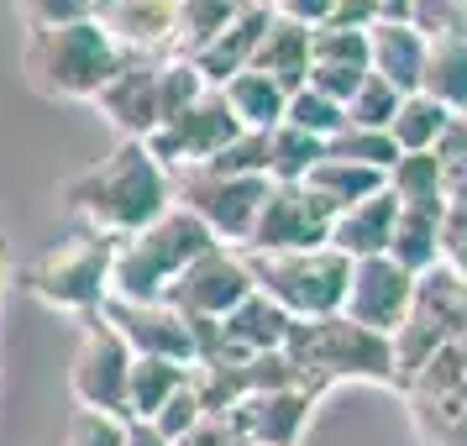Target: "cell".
<instances>
[{"instance_id": "cell-18", "label": "cell", "mask_w": 467, "mask_h": 446, "mask_svg": "<svg viewBox=\"0 0 467 446\" xmlns=\"http://www.w3.org/2000/svg\"><path fill=\"white\" fill-rule=\"evenodd\" d=\"M268 22H274V11H268V5H247V11H236L232 22L211 37V43L190 53V64L200 68V79L221 89L232 74L253 68V53H257V43H263Z\"/></svg>"}, {"instance_id": "cell-5", "label": "cell", "mask_w": 467, "mask_h": 446, "mask_svg": "<svg viewBox=\"0 0 467 446\" xmlns=\"http://www.w3.org/2000/svg\"><path fill=\"white\" fill-rule=\"evenodd\" d=\"M200 89L211 85L200 79V68L190 58H127V68L89 106L121 131V142H148L152 131L163 127L173 110L190 106Z\"/></svg>"}, {"instance_id": "cell-8", "label": "cell", "mask_w": 467, "mask_h": 446, "mask_svg": "<svg viewBox=\"0 0 467 446\" xmlns=\"http://www.w3.org/2000/svg\"><path fill=\"white\" fill-rule=\"evenodd\" d=\"M462 331H467V274H451L446 263H436L431 274L415 278L410 316L394 331V383L404 389L446 341H457Z\"/></svg>"}, {"instance_id": "cell-4", "label": "cell", "mask_w": 467, "mask_h": 446, "mask_svg": "<svg viewBox=\"0 0 467 446\" xmlns=\"http://www.w3.org/2000/svg\"><path fill=\"white\" fill-rule=\"evenodd\" d=\"M22 68L26 85L53 95V100H95L127 68V53L89 16V22H64V26H26Z\"/></svg>"}, {"instance_id": "cell-19", "label": "cell", "mask_w": 467, "mask_h": 446, "mask_svg": "<svg viewBox=\"0 0 467 446\" xmlns=\"http://www.w3.org/2000/svg\"><path fill=\"white\" fill-rule=\"evenodd\" d=\"M394 221H400V200L383 184L379 194H368L358 205L337 211V221H331V247L341 257H352V263L358 257H383L389 253V236H394Z\"/></svg>"}, {"instance_id": "cell-34", "label": "cell", "mask_w": 467, "mask_h": 446, "mask_svg": "<svg viewBox=\"0 0 467 446\" xmlns=\"http://www.w3.org/2000/svg\"><path fill=\"white\" fill-rule=\"evenodd\" d=\"M436 173H441V194L446 200H467V121L457 116L436 142Z\"/></svg>"}, {"instance_id": "cell-6", "label": "cell", "mask_w": 467, "mask_h": 446, "mask_svg": "<svg viewBox=\"0 0 467 446\" xmlns=\"http://www.w3.org/2000/svg\"><path fill=\"white\" fill-rule=\"evenodd\" d=\"M242 257H247L253 289L274 299L289 320L341 316L352 257H341L331 242L326 247H305V253H242Z\"/></svg>"}, {"instance_id": "cell-44", "label": "cell", "mask_w": 467, "mask_h": 446, "mask_svg": "<svg viewBox=\"0 0 467 446\" xmlns=\"http://www.w3.org/2000/svg\"><path fill=\"white\" fill-rule=\"evenodd\" d=\"M236 446H253V441H236Z\"/></svg>"}, {"instance_id": "cell-13", "label": "cell", "mask_w": 467, "mask_h": 446, "mask_svg": "<svg viewBox=\"0 0 467 446\" xmlns=\"http://www.w3.org/2000/svg\"><path fill=\"white\" fill-rule=\"evenodd\" d=\"M331 221L337 211L305 184H268V200L253 221V236L242 253H305V247H326L331 242Z\"/></svg>"}, {"instance_id": "cell-39", "label": "cell", "mask_w": 467, "mask_h": 446, "mask_svg": "<svg viewBox=\"0 0 467 446\" xmlns=\"http://www.w3.org/2000/svg\"><path fill=\"white\" fill-rule=\"evenodd\" d=\"M268 11H274L278 22H295V26H326L337 16V0H268Z\"/></svg>"}, {"instance_id": "cell-21", "label": "cell", "mask_w": 467, "mask_h": 446, "mask_svg": "<svg viewBox=\"0 0 467 446\" xmlns=\"http://www.w3.org/2000/svg\"><path fill=\"white\" fill-rule=\"evenodd\" d=\"M253 68L268 74L284 95L305 89V79H310V26H295V22H278L274 16L253 53Z\"/></svg>"}, {"instance_id": "cell-10", "label": "cell", "mask_w": 467, "mask_h": 446, "mask_svg": "<svg viewBox=\"0 0 467 446\" xmlns=\"http://www.w3.org/2000/svg\"><path fill=\"white\" fill-rule=\"evenodd\" d=\"M236 137H242V121L232 116L226 95L211 85V89H200L184 110H173L142 148H148L169 173H179V169H200V163H211L215 152L226 148V142H236Z\"/></svg>"}, {"instance_id": "cell-12", "label": "cell", "mask_w": 467, "mask_h": 446, "mask_svg": "<svg viewBox=\"0 0 467 446\" xmlns=\"http://www.w3.org/2000/svg\"><path fill=\"white\" fill-rule=\"evenodd\" d=\"M247 295H253L247 257L236 253V247H221V242H215L211 253H200L190 268L169 284L163 305H173L184 320L200 326V320H226Z\"/></svg>"}, {"instance_id": "cell-29", "label": "cell", "mask_w": 467, "mask_h": 446, "mask_svg": "<svg viewBox=\"0 0 467 446\" xmlns=\"http://www.w3.org/2000/svg\"><path fill=\"white\" fill-rule=\"evenodd\" d=\"M320 158H326V142L310 137V131L289 127V121H278V127L268 131V179H274V184H299Z\"/></svg>"}, {"instance_id": "cell-24", "label": "cell", "mask_w": 467, "mask_h": 446, "mask_svg": "<svg viewBox=\"0 0 467 446\" xmlns=\"http://www.w3.org/2000/svg\"><path fill=\"white\" fill-rule=\"evenodd\" d=\"M305 190H316L331 211H347V205H358V200H368V194H379L383 184H389V173L379 169H362V163H347V158H320L316 169L299 179Z\"/></svg>"}, {"instance_id": "cell-45", "label": "cell", "mask_w": 467, "mask_h": 446, "mask_svg": "<svg viewBox=\"0 0 467 446\" xmlns=\"http://www.w3.org/2000/svg\"><path fill=\"white\" fill-rule=\"evenodd\" d=\"M462 121H467V110H462Z\"/></svg>"}, {"instance_id": "cell-35", "label": "cell", "mask_w": 467, "mask_h": 446, "mask_svg": "<svg viewBox=\"0 0 467 446\" xmlns=\"http://www.w3.org/2000/svg\"><path fill=\"white\" fill-rule=\"evenodd\" d=\"M127 430H131V420H121V415H106V410H74L58 446H127Z\"/></svg>"}, {"instance_id": "cell-22", "label": "cell", "mask_w": 467, "mask_h": 446, "mask_svg": "<svg viewBox=\"0 0 467 446\" xmlns=\"http://www.w3.org/2000/svg\"><path fill=\"white\" fill-rule=\"evenodd\" d=\"M420 95H431V100L446 106L451 116L467 110V37H431V47H425Z\"/></svg>"}, {"instance_id": "cell-38", "label": "cell", "mask_w": 467, "mask_h": 446, "mask_svg": "<svg viewBox=\"0 0 467 446\" xmlns=\"http://www.w3.org/2000/svg\"><path fill=\"white\" fill-rule=\"evenodd\" d=\"M26 26H64V22H89L95 0H22Z\"/></svg>"}, {"instance_id": "cell-23", "label": "cell", "mask_w": 467, "mask_h": 446, "mask_svg": "<svg viewBox=\"0 0 467 446\" xmlns=\"http://www.w3.org/2000/svg\"><path fill=\"white\" fill-rule=\"evenodd\" d=\"M221 95H226L232 116L242 121V131H274L278 121H284V106H289V95H284L268 74H257V68L232 74V79L221 85Z\"/></svg>"}, {"instance_id": "cell-7", "label": "cell", "mask_w": 467, "mask_h": 446, "mask_svg": "<svg viewBox=\"0 0 467 446\" xmlns=\"http://www.w3.org/2000/svg\"><path fill=\"white\" fill-rule=\"evenodd\" d=\"M110 253H116V236H100L79 226L64 242H53L22 268V289L37 295L53 310L68 316H95L106 305V284H110Z\"/></svg>"}, {"instance_id": "cell-42", "label": "cell", "mask_w": 467, "mask_h": 446, "mask_svg": "<svg viewBox=\"0 0 467 446\" xmlns=\"http://www.w3.org/2000/svg\"><path fill=\"white\" fill-rule=\"evenodd\" d=\"M379 22H410V0H373Z\"/></svg>"}, {"instance_id": "cell-14", "label": "cell", "mask_w": 467, "mask_h": 446, "mask_svg": "<svg viewBox=\"0 0 467 446\" xmlns=\"http://www.w3.org/2000/svg\"><path fill=\"white\" fill-rule=\"evenodd\" d=\"M410 299H415V274H404L394 257H358L352 278H347L341 316L362 331H373V337L394 341V331L410 316Z\"/></svg>"}, {"instance_id": "cell-11", "label": "cell", "mask_w": 467, "mask_h": 446, "mask_svg": "<svg viewBox=\"0 0 467 446\" xmlns=\"http://www.w3.org/2000/svg\"><path fill=\"white\" fill-rule=\"evenodd\" d=\"M131 347L116 337L100 310L85 316V331H79V347H74V362H68V389L79 410H106V415H121L127 420V373H131Z\"/></svg>"}, {"instance_id": "cell-25", "label": "cell", "mask_w": 467, "mask_h": 446, "mask_svg": "<svg viewBox=\"0 0 467 446\" xmlns=\"http://www.w3.org/2000/svg\"><path fill=\"white\" fill-rule=\"evenodd\" d=\"M184 383H190V368H184V362L137 358L131 373H127V420H152Z\"/></svg>"}, {"instance_id": "cell-41", "label": "cell", "mask_w": 467, "mask_h": 446, "mask_svg": "<svg viewBox=\"0 0 467 446\" xmlns=\"http://www.w3.org/2000/svg\"><path fill=\"white\" fill-rule=\"evenodd\" d=\"M127 446H169L152 425H142V420H131V430H127Z\"/></svg>"}, {"instance_id": "cell-28", "label": "cell", "mask_w": 467, "mask_h": 446, "mask_svg": "<svg viewBox=\"0 0 467 446\" xmlns=\"http://www.w3.org/2000/svg\"><path fill=\"white\" fill-rule=\"evenodd\" d=\"M457 116L446 106H436L431 95H404L400 110H394V121H389V137H394V148L400 152H431L436 142H441V131L451 127Z\"/></svg>"}, {"instance_id": "cell-16", "label": "cell", "mask_w": 467, "mask_h": 446, "mask_svg": "<svg viewBox=\"0 0 467 446\" xmlns=\"http://www.w3.org/2000/svg\"><path fill=\"white\" fill-rule=\"evenodd\" d=\"M95 22L127 58H179V0H95Z\"/></svg>"}, {"instance_id": "cell-1", "label": "cell", "mask_w": 467, "mask_h": 446, "mask_svg": "<svg viewBox=\"0 0 467 446\" xmlns=\"http://www.w3.org/2000/svg\"><path fill=\"white\" fill-rule=\"evenodd\" d=\"M58 205L79 226L121 242V236L152 226L173 205V179L142 142H116L110 158L89 163L58 184Z\"/></svg>"}, {"instance_id": "cell-31", "label": "cell", "mask_w": 467, "mask_h": 446, "mask_svg": "<svg viewBox=\"0 0 467 446\" xmlns=\"http://www.w3.org/2000/svg\"><path fill=\"white\" fill-rule=\"evenodd\" d=\"M400 89L389 85V79H379V74H368L352 95H347V106H341V116H347V127H368V131H389V121H394V110H400Z\"/></svg>"}, {"instance_id": "cell-32", "label": "cell", "mask_w": 467, "mask_h": 446, "mask_svg": "<svg viewBox=\"0 0 467 446\" xmlns=\"http://www.w3.org/2000/svg\"><path fill=\"white\" fill-rule=\"evenodd\" d=\"M326 152H331V158H347V163H362V169H379V173H389L394 158H400V148H394L389 131H368V127H341L337 137L326 142Z\"/></svg>"}, {"instance_id": "cell-2", "label": "cell", "mask_w": 467, "mask_h": 446, "mask_svg": "<svg viewBox=\"0 0 467 446\" xmlns=\"http://www.w3.org/2000/svg\"><path fill=\"white\" fill-rule=\"evenodd\" d=\"M215 236L211 226L190 215L184 205H169L152 226L131 232L116 242L110 253V284L106 299H131V305H152V299L169 295V284L190 268L200 253H211Z\"/></svg>"}, {"instance_id": "cell-33", "label": "cell", "mask_w": 467, "mask_h": 446, "mask_svg": "<svg viewBox=\"0 0 467 446\" xmlns=\"http://www.w3.org/2000/svg\"><path fill=\"white\" fill-rule=\"evenodd\" d=\"M284 121H289V127H299V131H310V137H320V142H331V137L347 127V116H341L337 100H326V95H320V89H310V85L289 95Z\"/></svg>"}, {"instance_id": "cell-40", "label": "cell", "mask_w": 467, "mask_h": 446, "mask_svg": "<svg viewBox=\"0 0 467 446\" xmlns=\"http://www.w3.org/2000/svg\"><path fill=\"white\" fill-rule=\"evenodd\" d=\"M169 446H236V430H232V420H226V415H205L194 430H184V436H179V441H169Z\"/></svg>"}, {"instance_id": "cell-27", "label": "cell", "mask_w": 467, "mask_h": 446, "mask_svg": "<svg viewBox=\"0 0 467 446\" xmlns=\"http://www.w3.org/2000/svg\"><path fill=\"white\" fill-rule=\"evenodd\" d=\"M389 194L400 200V211H431L441 215V173H436V152H400L389 169Z\"/></svg>"}, {"instance_id": "cell-20", "label": "cell", "mask_w": 467, "mask_h": 446, "mask_svg": "<svg viewBox=\"0 0 467 446\" xmlns=\"http://www.w3.org/2000/svg\"><path fill=\"white\" fill-rule=\"evenodd\" d=\"M425 37L410 22H373L368 26V74H379L400 95H415L425 74Z\"/></svg>"}, {"instance_id": "cell-9", "label": "cell", "mask_w": 467, "mask_h": 446, "mask_svg": "<svg viewBox=\"0 0 467 446\" xmlns=\"http://www.w3.org/2000/svg\"><path fill=\"white\" fill-rule=\"evenodd\" d=\"M173 179V205H184L190 215H200L221 247H247L253 221L268 200L274 179H236V173H215V169H179Z\"/></svg>"}, {"instance_id": "cell-43", "label": "cell", "mask_w": 467, "mask_h": 446, "mask_svg": "<svg viewBox=\"0 0 467 446\" xmlns=\"http://www.w3.org/2000/svg\"><path fill=\"white\" fill-rule=\"evenodd\" d=\"M446 446H467V425H462V430H457V436H451Z\"/></svg>"}, {"instance_id": "cell-26", "label": "cell", "mask_w": 467, "mask_h": 446, "mask_svg": "<svg viewBox=\"0 0 467 446\" xmlns=\"http://www.w3.org/2000/svg\"><path fill=\"white\" fill-rule=\"evenodd\" d=\"M404 274H431L436 263H441V215L431 211H400V221H394V236H389V253Z\"/></svg>"}, {"instance_id": "cell-37", "label": "cell", "mask_w": 467, "mask_h": 446, "mask_svg": "<svg viewBox=\"0 0 467 446\" xmlns=\"http://www.w3.org/2000/svg\"><path fill=\"white\" fill-rule=\"evenodd\" d=\"M441 263L451 274H467V200L441 205Z\"/></svg>"}, {"instance_id": "cell-3", "label": "cell", "mask_w": 467, "mask_h": 446, "mask_svg": "<svg viewBox=\"0 0 467 446\" xmlns=\"http://www.w3.org/2000/svg\"><path fill=\"white\" fill-rule=\"evenodd\" d=\"M284 358H289L295 379L310 394H326V389H337L347 379L379 383V389H400L394 383V341L362 331L347 316L295 320V331L284 341Z\"/></svg>"}, {"instance_id": "cell-36", "label": "cell", "mask_w": 467, "mask_h": 446, "mask_svg": "<svg viewBox=\"0 0 467 446\" xmlns=\"http://www.w3.org/2000/svg\"><path fill=\"white\" fill-rule=\"evenodd\" d=\"M200 420H205V404H200V394H194V383H184V389H179V394H173V399L163 404L152 420H142V425H152L163 441H179V436L194 430Z\"/></svg>"}, {"instance_id": "cell-17", "label": "cell", "mask_w": 467, "mask_h": 446, "mask_svg": "<svg viewBox=\"0 0 467 446\" xmlns=\"http://www.w3.org/2000/svg\"><path fill=\"white\" fill-rule=\"evenodd\" d=\"M320 404V394H310L305 383H289V389H263V394H247L236 404L232 430L236 441H253V446H299L305 425H310V410Z\"/></svg>"}, {"instance_id": "cell-30", "label": "cell", "mask_w": 467, "mask_h": 446, "mask_svg": "<svg viewBox=\"0 0 467 446\" xmlns=\"http://www.w3.org/2000/svg\"><path fill=\"white\" fill-rule=\"evenodd\" d=\"M310 68H368V32L326 22L310 32Z\"/></svg>"}, {"instance_id": "cell-15", "label": "cell", "mask_w": 467, "mask_h": 446, "mask_svg": "<svg viewBox=\"0 0 467 446\" xmlns=\"http://www.w3.org/2000/svg\"><path fill=\"white\" fill-rule=\"evenodd\" d=\"M100 316L116 326V337L131 347V358H163V362H184L194 368L200 358V337L194 320H184L173 305L152 299V305H131V299H106Z\"/></svg>"}]
</instances>
